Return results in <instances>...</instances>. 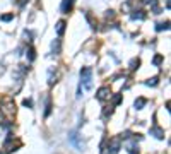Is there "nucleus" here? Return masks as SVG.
Segmentation results:
<instances>
[{
    "label": "nucleus",
    "mask_w": 171,
    "mask_h": 154,
    "mask_svg": "<svg viewBox=\"0 0 171 154\" xmlns=\"http://www.w3.org/2000/svg\"><path fill=\"white\" fill-rule=\"evenodd\" d=\"M0 154H2V152H0Z\"/></svg>",
    "instance_id": "20"
},
{
    "label": "nucleus",
    "mask_w": 171,
    "mask_h": 154,
    "mask_svg": "<svg viewBox=\"0 0 171 154\" xmlns=\"http://www.w3.org/2000/svg\"><path fill=\"white\" fill-rule=\"evenodd\" d=\"M74 2L75 0H64V2H62V12H64V14H69L72 5H74Z\"/></svg>",
    "instance_id": "7"
},
{
    "label": "nucleus",
    "mask_w": 171,
    "mask_h": 154,
    "mask_svg": "<svg viewBox=\"0 0 171 154\" xmlns=\"http://www.w3.org/2000/svg\"><path fill=\"white\" fill-rule=\"evenodd\" d=\"M120 146H122V139L120 137H113L111 140H110V146H108V152L110 154H118Z\"/></svg>",
    "instance_id": "3"
},
{
    "label": "nucleus",
    "mask_w": 171,
    "mask_h": 154,
    "mask_svg": "<svg viewBox=\"0 0 171 154\" xmlns=\"http://www.w3.org/2000/svg\"><path fill=\"white\" fill-rule=\"evenodd\" d=\"M22 105H24V106H27V108H31L33 106V101L31 99H24V103H22Z\"/></svg>",
    "instance_id": "19"
},
{
    "label": "nucleus",
    "mask_w": 171,
    "mask_h": 154,
    "mask_svg": "<svg viewBox=\"0 0 171 154\" xmlns=\"http://www.w3.org/2000/svg\"><path fill=\"white\" fill-rule=\"evenodd\" d=\"M132 19H139V21H142V19H145V14H144V11H135L134 14H132Z\"/></svg>",
    "instance_id": "10"
},
{
    "label": "nucleus",
    "mask_w": 171,
    "mask_h": 154,
    "mask_svg": "<svg viewBox=\"0 0 171 154\" xmlns=\"http://www.w3.org/2000/svg\"><path fill=\"white\" fill-rule=\"evenodd\" d=\"M168 27H169V22L166 21V22H159V24L156 26V29H157V31H163V29H168Z\"/></svg>",
    "instance_id": "11"
},
{
    "label": "nucleus",
    "mask_w": 171,
    "mask_h": 154,
    "mask_svg": "<svg viewBox=\"0 0 171 154\" xmlns=\"http://www.w3.org/2000/svg\"><path fill=\"white\" fill-rule=\"evenodd\" d=\"M53 52H55V53H58V52H60V41H58V39L53 43Z\"/></svg>",
    "instance_id": "16"
},
{
    "label": "nucleus",
    "mask_w": 171,
    "mask_h": 154,
    "mask_svg": "<svg viewBox=\"0 0 171 154\" xmlns=\"http://www.w3.org/2000/svg\"><path fill=\"white\" fill-rule=\"evenodd\" d=\"M145 105H147V99H145V98H137V99H135V103H134V106L137 108V110H142Z\"/></svg>",
    "instance_id": "8"
},
{
    "label": "nucleus",
    "mask_w": 171,
    "mask_h": 154,
    "mask_svg": "<svg viewBox=\"0 0 171 154\" xmlns=\"http://www.w3.org/2000/svg\"><path fill=\"white\" fill-rule=\"evenodd\" d=\"M34 57H36V55H34V50H33V48H29V50H27V58H29V62H33V60H34Z\"/></svg>",
    "instance_id": "13"
},
{
    "label": "nucleus",
    "mask_w": 171,
    "mask_h": 154,
    "mask_svg": "<svg viewBox=\"0 0 171 154\" xmlns=\"http://www.w3.org/2000/svg\"><path fill=\"white\" fill-rule=\"evenodd\" d=\"M139 65H140V60H139V58H134L132 62H130V69H132V70H135L137 67H139Z\"/></svg>",
    "instance_id": "12"
},
{
    "label": "nucleus",
    "mask_w": 171,
    "mask_h": 154,
    "mask_svg": "<svg viewBox=\"0 0 171 154\" xmlns=\"http://www.w3.org/2000/svg\"><path fill=\"white\" fill-rule=\"evenodd\" d=\"M80 86H84L86 89L92 87V69L91 67H84L80 70Z\"/></svg>",
    "instance_id": "1"
},
{
    "label": "nucleus",
    "mask_w": 171,
    "mask_h": 154,
    "mask_svg": "<svg viewBox=\"0 0 171 154\" xmlns=\"http://www.w3.org/2000/svg\"><path fill=\"white\" fill-rule=\"evenodd\" d=\"M11 19H14V14H5V16H2V21H11Z\"/></svg>",
    "instance_id": "17"
},
{
    "label": "nucleus",
    "mask_w": 171,
    "mask_h": 154,
    "mask_svg": "<svg viewBox=\"0 0 171 154\" xmlns=\"http://www.w3.org/2000/svg\"><path fill=\"white\" fill-rule=\"evenodd\" d=\"M152 62H154V65H161V62H163V55H156Z\"/></svg>",
    "instance_id": "14"
},
{
    "label": "nucleus",
    "mask_w": 171,
    "mask_h": 154,
    "mask_svg": "<svg viewBox=\"0 0 171 154\" xmlns=\"http://www.w3.org/2000/svg\"><path fill=\"white\" fill-rule=\"evenodd\" d=\"M64 31H65V22L64 21H58V22H57V34H58V36H62V34H64Z\"/></svg>",
    "instance_id": "9"
},
{
    "label": "nucleus",
    "mask_w": 171,
    "mask_h": 154,
    "mask_svg": "<svg viewBox=\"0 0 171 154\" xmlns=\"http://www.w3.org/2000/svg\"><path fill=\"white\" fill-rule=\"evenodd\" d=\"M96 98H98L99 101H108L110 98H111V89H110L108 86H103V87H99Z\"/></svg>",
    "instance_id": "4"
},
{
    "label": "nucleus",
    "mask_w": 171,
    "mask_h": 154,
    "mask_svg": "<svg viewBox=\"0 0 171 154\" xmlns=\"http://www.w3.org/2000/svg\"><path fill=\"white\" fill-rule=\"evenodd\" d=\"M120 101H122V96H120V94H117L115 98H113V103H115V105H118Z\"/></svg>",
    "instance_id": "18"
},
{
    "label": "nucleus",
    "mask_w": 171,
    "mask_h": 154,
    "mask_svg": "<svg viewBox=\"0 0 171 154\" xmlns=\"http://www.w3.org/2000/svg\"><path fill=\"white\" fill-rule=\"evenodd\" d=\"M69 139H70V142L74 144V146H77V147H79V151H82V149H84V144L79 142V135H77V132H70Z\"/></svg>",
    "instance_id": "5"
},
{
    "label": "nucleus",
    "mask_w": 171,
    "mask_h": 154,
    "mask_svg": "<svg viewBox=\"0 0 171 154\" xmlns=\"http://www.w3.org/2000/svg\"><path fill=\"white\" fill-rule=\"evenodd\" d=\"M157 80H159L157 77H152V79H149L145 84H147V86H157Z\"/></svg>",
    "instance_id": "15"
},
{
    "label": "nucleus",
    "mask_w": 171,
    "mask_h": 154,
    "mask_svg": "<svg viewBox=\"0 0 171 154\" xmlns=\"http://www.w3.org/2000/svg\"><path fill=\"white\" fill-rule=\"evenodd\" d=\"M151 135H154L156 139H164V130L154 125V127L151 128Z\"/></svg>",
    "instance_id": "6"
},
{
    "label": "nucleus",
    "mask_w": 171,
    "mask_h": 154,
    "mask_svg": "<svg viewBox=\"0 0 171 154\" xmlns=\"http://www.w3.org/2000/svg\"><path fill=\"white\" fill-rule=\"evenodd\" d=\"M4 108H2V113L5 115L7 118H12L14 117V113H16V105H14V101L11 98H4Z\"/></svg>",
    "instance_id": "2"
}]
</instances>
